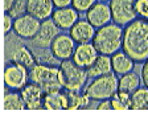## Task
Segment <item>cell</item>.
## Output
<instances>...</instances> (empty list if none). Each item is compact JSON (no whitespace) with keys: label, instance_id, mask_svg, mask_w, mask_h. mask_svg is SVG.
I'll return each mask as SVG.
<instances>
[{"label":"cell","instance_id":"9a60e30c","mask_svg":"<svg viewBox=\"0 0 148 115\" xmlns=\"http://www.w3.org/2000/svg\"><path fill=\"white\" fill-rule=\"evenodd\" d=\"M95 28L87 20H78L70 28V36L75 42L83 44L92 41L95 36Z\"/></svg>","mask_w":148,"mask_h":115},{"label":"cell","instance_id":"f546056e","mask_svg":"<svg viewBox=\"0 0 148 115\" xmlns=\"http://www.w3.org/2000/svg\"><path fill=\"white\" fill-rule=\"evenodd\" d=\"M142 81H143V85L148 87V60L144 62L142 68Z\"/></svg>","mask_w":148,"mask_h":115},{"label":"cell","instance_id":"44dd1931","mask_svg":"<svg viewBox=\"0 0 148 115\" xmlns=\"http://www.w3.org/2000/svg\"><path fill=\"white\" fill-rule=\"evenodd\" d=\"M12 58H13V62L21 64V65L25 66L28 70H31V69L37 64L33 53L28 49L27 47H18L17 49L13 52Z\"/></svg>","mask_w":148,"mask_h":115},{"label":"cell","instance_id":"52a82bcc","mask_svg":"<svg viewBox=\"0 0 148 115\" xmlns=\"http://www.w3.org/2000/svg\"><path fill=\"white\" fill-rule=\"evenodd\" d=\"M41 27V20L33 17L29 13L20 16L13 21V32L21 38H33Z\"/></svg>","mask_w":148,"mask_h":115},{"label":"cell","instance_id":"4316f807","mask_svg":"<svg viewBox=\"0 0 148 115\" xmlns=\"http://www.w3.org/2000/svg\"><path fill=\"white\" fill-rule=\"evenodd\" d=\"M95 3H97V0H73L71 5L78 12H87Z\"/></svg>","mask_w":148,"mask_h":115},{"label":"cell","instance_id":"5bb4252c","mask_svg":"<svg viewBox=\"0 0 148 115\" xmlns=\"http://www.w3.org/2000/svg\"><path fill=\"white\" fill-rule=\"evenodd\" d=\"M78 11L71 8V7H66V8H57L53 11L52 20L56 23V25L62 31H70L75 23L78 21Z\"/></svg>","mask_w":148,"mask_h":115},{"label":"cell","instance_id":"484cf974","mask_svg":"<svg viewBox=\"0 0 148 115\" xmlns=\"http://www.w3.org/2000/svg\"><path fill=\"white\" fill-rule=\"evenodd\" d=\"M27 10H28V0H15L12 7L9 8V11L7 13H9L13 19H17L20 16L25 15Z\"/></svg>","mask_w":148,"mask_h":115},{"label":"cell","instance_id":"cb8c5ba5","mask_svg":"<svg viewBox=\"0 0 148 115\" xmlns=\"http://www.w3.org/2000/svg\"><path fill=\"white\" fill-rule=\"evenodd\" d=\"M4 109L5 110H24L27 109L21 94L7 93L4 97Z\"/></svg>","mask_w":148,"mask_h":115},{"label":"cell","instance_id":"9c48e42d","mask_svg":"<svg viewBox=\"0 0 148 115\" xmlns=\"http://www.w3.org/2000/svg\"><path fill=\"white\" fill-rule=\"evenodd\" d=\"M74 49H75V41L71 38L70 34L65 33H60L50 45V53L57 60H61V61L71 58Z\"/></svg>","mask_w":148,"mask_h":115},{"label":"cell","instance_id":"277c9868","mask_svg":"<svg viewBox=\"0 0 148 115\" xmlns=\"http://www.w3.org/2000/svg\"><path fill=\"white\" fill-rule=\"evenodd\" d=\"M61 82L65 90L68 91H79L87 82V70L81 68L73 60H64L60 65Z\"/></svg>","mask_w":148,"mask_h":115},{"label":"cell","instance_id":"8992f818","mask_svg":"<svg viewBox=\"0 0 148 115\" xmlns=\"http://www.w3.org/2000/svg\"><path fill=\"white\" fill-rule=\"evenodd\" d=\"M110 11L112 21L118 25H127L136 20L135 0H110Z\"/></svg>","mask_w":148,"mask_h":115},{"label":"cell","instance_id":"83f0119b","mask_svg":"<svg viewBox=\"0 0 148 115\" xmlns=\"http://www.w3.org/2000/svg\"><path fill=\"white\" fill-rule=\"evenodd\" d=\"M135 10L143 19H148V0H135Z\"/></svg>","mask_w":148,"mask_h":115},{"label":"cell","instance_id":"836d02e7","mask_svg":"<svg viewBox=\"0 0 148 115\" xmlns=\"http://www.w3.org/2000/svg\"><path fill=\"white\" fill-rule=\"evenodd\" d=\"M99 1H103V3H106V1H108V0H99Z\"/></svg>","mask_w":148,"mask_h":115},{"label":"cell","instance_id":"2e32d148","mask_svg":"<svg viewBox=\"0 0 148 115\" xmlns=\"http://www.w3.org/2000/svg\"><path fill=\"white\" fill-rule=\"evenodd\" d=\"M53 7H54L53 0H28L27 13L44 21V20L52 17Z\"/></svg>","mask_w":148,"mask_h":115},{"label":"cell","instance_id":"d6986e66","mask_svg":"<svg viewBox=\"0 0 148 115\" xmlns=\"http://www.w3.org/2000/svg\"><path fill=\"white\" fill-rule=\"evenodd\" d=\"M86 70H87V74H89V78H97V77H101V75L111 73L112 72V65H111L110 56L98 54V57L92 62V65L89 66Z\"/></svg>","mask_w":148,"mask_h":115},{"label":"cell","instance_id":"7402d4cb","mask_svg":"<svg viewBox=\"0 0 148 115\" xmlns=\"http://www.w3.org/2000/svg\"><path fill=\"white\" fill-rule=\"evenodd\" d=\"M131 109L147 110L148 109V87H139L131 94Z\"/></svg>","mask_w":148,"mask_h":115},{"label":"cell","instance_id":"1f68e13d","mask_svg":"<svg viewBox=\"0 0 148 115\" xmlns=\"http://www.w3.org/2000/svg\"><path fill=\"white\" fill-rule=\"evenodd\" d=\"M97 109L98 110H110V109H112V106H111V99L101 101V103L97 106Z\"/></svg>","mask_w":148,"mask_h":115},{"label":"cell","instance_id":"f1b7e54d","mask_svg":"<svg viewBox=\"0 0 148 115\" xmlns=\"http://www.w3.org/2000/svg\"><path fill=\"white\" fill-rule=\"evenodd\" d=\"M13 17L9 13L5 12V15H4V32L5 33H8L9 31H11V28H13Z\"/></svg>","mask_w":148,"mask_h":115},{"label":"cell","instance_id":"7c38bea8","mask_svg":"<svg viewBox=\"0 0 148 115\" xmlns=\"http://www.w3.org/2000/svg\"><path fill=\"white\" fill-rule=\"evenodd\" d=\"M98 54L99 53L97 52L92 42H83V44H78L75 47L71 58L78 66L87 69L89 66L92 65V62L97 60Z\"/></svg>","mask_w":148,"mask_h":115},{"label":"cell","instance_id":"603a6c76","mask_svg":"<svg viewBox=\"0 0 148 115\" xmlns=\"http://www.w3.org/2000/svg\"><path fill=\"white\" fill-rule=\"evenodd\" d=\"M68 98H69V107L70 110H77V109H85L90 103V98L86 94H78V91H68Z\"/></svg>","mask_w":148,"mask_h":115},{"label":"cell","instance_id":"d6a6232c","mask_svg":"<svg viewBox=\"0 0 148 115\" xmlns=\"http://www.w3.org/2000/svg\"><path fill=\"white\" fill-rule=\"evenodd\" d=\"M13 1H15V0H4V11H5V12L9 11V8L12 7Z\"/></svg>","mask_w":148,"mask_h":115},{"label":"cell","instance_id":"8fae6325","mask_svg":"<svg viewBox=\"0 0 148 115\" xmlns=\"http://www.w3.org/2000/svg\"><path fill=\"white\" fill-rule=\"evenodd\" d=\"M86 20L94 28H102V27L110 24V21L112 20L110 5H107L103 1L95 3L86 12Z\"/></svg>","mask_w":148,"mask_h":115},{"label":"cell","instance_id":"4dcf8cb0","mask_svg":"<svg viewBox=\"0 0 148 115\" xmlns=\"http://www.w3.org/2000/svg\"><path fill=\"white\" fill-rule=\"evenodd\" d=\"M71 3L73 0H53L56 8H66V7H70Z\"/></svg>","mask_w":148,"mask_h":115},{"label":"cell","instance_id":"ac0fdd59","mask_svg":"<svg viewBox=\"0 0 148 115\" xmlns=\"http://www.w3.org/2000/svg\"><path fill=\"white\" fill-rule=\"evenodd\" d=\"M42 107L46 110H62L69 107V98L68 93H61L54 91V93H48L44 95Z\"/></svg>","mask_w":148,"mask_h":115},{"label":"cell","instance_id":"30bf717a","mask_svg":"<svg viewBox=\"0 0 148 115\" xmlns=\"http://www.w3.org/2000/svg\"><path fill=\"white\" fill-rule=\"evenodd\" d=\"M60 34V28L52 19H46L41 23L40 31L34 36L33 45L37 48H50L53 40Z\"/></svg>","mask_w":148,"mask_h":115},{"label":"cell","instance_id":"7a4b0ae2","mask_svg":"<svg viewBox=\"0 0 148 115\" xmlns=\"http://www.w3.org/2000/svg\"><path fill=\"white\" fill-rule=\"evenodd\" d=\"M122 41H123V29L120 28V25L114 23L98 28L92 38V45L95 47L99 54L112 56L122 48Z\"/></svg>","mask_w":148,"mask_h":115},{"label":"cell","instance_id":"ffe728a7","mask_svg":"<svg viewBox=\"0 0 148 115\" xmlns=\"http://www.w3.org/2000/svg\"><path fill=\"white\" fill-rule=\"evenodd\" d=\"M139 87H140V78L134 72L123 74L119 78V82H118V91L127 93L130 95L135 90H138Z\"/></svg>","mask_w":148,"mask_h":115},{"label":"cell","instance_id":"5b68a950","mask_svg":"<svg viewBox=\"0 0 148 115\" xmlns=\"http://www.w3.org/2000/svg\"><path fill=\"white\" fill-rule=\"evenodd\" d=\"M118 82L119 79L116 75L111 73L97 77L90 82V85H87L85 94L92 101L111 99L118 91Z\"/></svg>","mask_w":148,"mask_h":115},{"label":"cell","instance_id":"ba28073f","mask_svg":"<svg viewBox=\"0 0 148 115\" xmlns=\"http://www.w3.org/2000/svg\"><path fill=\"white\" fill-rule=\"evenodd\" d=\"M29 78V70L21 64H12L5 68L4 72V82L8 87L21 90L23 87L27 85V81Z\"/></svg>","mask_w":148,"mask_h":115},{"label":"cell","instance_id":"d4e9b609","mask_svg":"<svg viewBox=\"0 0 148 115\" xmlns=\"http://www.w3.org/2000/svg\"><path fill=\"white\" fill-rule=\"evenodd\" d=\"M111 106L114 110H128L131 109V95L127 93L116 91L111 98Z\"/></svg>","mask_w":148,"mask_h":115},{"label":"cell","instance_id":"6da1fadb","mask_svg":"<svg viewBox=\"0 0 148 115\" xmlns=\"http://www.w3.org/2000/svg\"><path fill=\"white\" fill-rule=\"evenodd\" d=\"M122 50L135 62L148 60V21L145 19L134 20L123 29Z\"/></svg>","mask_w":148,"mask_h":115},{"label":"cell","instance_id":"4fadbf2b","mask_svg":"<svg viewBox=\"0 0 148 115\" xmlns=\"http://www.w3.org/2000/svg\"><path fill=\"white\" fill-rule=\"evenodd\" d=\"M21 97L25 102L27 109L29 110H37L42 107L44 102V90L41 89V86H38L37 84L32 82V84H27L21 89Z\"/></svg>","mask_w":148,"mask_h":115},{"label":"cell","instance_id":"3957f363","mask_svg":"<svg viewBox=\"0 0 148 115\" xmlns=\"http://www.w3.org/2000/svg\"><path fill=\"white\" fill-rule=\"evenodd\" d=\"M29 78L31 81L41 86L44 93H54L64 89L61 82V73L60 68L45 64H36L29 70Z\"/></svg>","mask_w":148,"mask_h":115},{"label":"cell","instance_id":"e0dca14e","mask_svg":"<svg viewBox=\"0 0 148 115\" xmlns=\"http://www.w3.org/2000/svg\"><path fill=\"white\" fill-rule=\"evenodd\" d=\"M111 65H112V72L115 74H126V73L132 72L135 61L130 56H127L124 52H116L111 56Z\"/></svg>","mask_w":148,"mask_h":115}]
</instances>
